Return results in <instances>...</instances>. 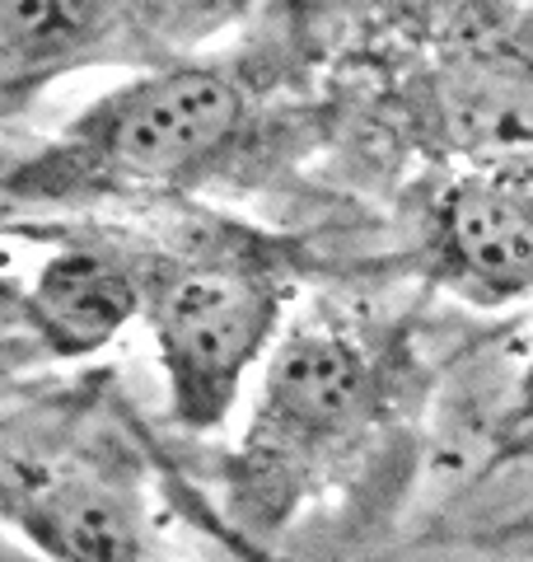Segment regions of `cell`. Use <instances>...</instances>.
I'll use <instances>...</instances> for the list:
<instances>
[{
  "label": "cell",
  "mask_w": 533,
  "mask_h": 562,
  "mask_svg": "<svg viewBox=\"0 0 533 562\" xmlns=\"http://www.w3.org/2000/svg\"><path fill=\"white\" fill-rule=\"evenodd\" d=\"M29 357H43V351L33 347V342L24 338V333H0V371H10V366L20 371V366H24Z\"/></svg>",
  "instance_id": "9"
},
{
  "label": "cell",
  "mask_w": 533,
  "mask_h": 562,
  "mask_svg": "<svg viewBox=\"0 0 533 562\" xmlns=\"http://www.w3.org/2000/svg\"><path fill=\"white\" fill-rule=\"evenodd\" d=\"M435 286L468 305H514L533 295V179L454 169L440 183L426 235Z\"/></svg>",
  "instance_id": "7"
},
{
  "label": "cell",
  "mask_w": 533,
  "mask_h": 562,
  "mask_svg": "<svg viewBox=\"0 0 533 562\" xmlns=\"http://www.w3.org/2000/svg\"><path fill=\"white\" fill-rule=\"evenodd\" d=\"M510 446H533V361H529V371L520 380V403H514V413H510Z\"/></svg>",
  "instance_id": "8"
},
{
  "label": "cell",
  "mask_w": 533,
  "mask_h": 562,
  "mask_svg": "<svg viewBox=\"0 0 533 562\" xmlns=\"http://www.w3.org/2000/svg\"><path fill=\"white\" fill-rule=\"evenodd\" d=\"M417 136L464 173L533 179V38L458 14L407 85Z\"/></svg>",
  "instance_id": "5"
},
{
  "label": "cell",
  "mask_w": 533,
  "mask_h": 562,
  "mask_svg": "<svg viewBox=\"0 0 533 562\" xmlns=\"http://www.w3.org/2000/svg\"><path fill=\"white\" fill-rule=\"evenodd\" d=\"M295 295L291 254L235 225H206L178 244H150L140 324L150 328L169 417L216 431L262 371Z\"/></svg>",
  "instance_id": "3"
},
{
  "label": "cell",
  "mask_w": 533,
  "mask_h": 562,
  "mask_svg": "<svg viewBox=\"0 0 533 562\" xmlns=\"http://www.w3.org/2000/svg\"><path fill=\"white\" fill-rule=\"evenodd\" d=\"M243 0H0V122L99 66H169Z\"/></svg>",
  "instance_id": "4"
},
{
  "label": "cell",
  "mask_w": 533,
  "mask_h": 562,
  "mask_svg": "<svg viewBox=\"0 0 533 562\" xmlns=\"http://www.w3.org/2000/svg\"><path fill=\"white\" fill-rule=\"evenodd\" d=\"M388 398L394 357L365 324L328 310L286 324L229 460V512L248 530L281 525L375 431Z\"/></svg>",
  "instance_id": "2"
},
{
  "label": "cell",
  "mask_w": 533,
  "mask_h": 562,
  "mask_svg": "<svg viewBox=\"0 0 533 562\" xmlns=\"http://www.w3.org/2000/svg\"><path fill=\"white\" fill-rule=\"evenodd\" d=\"M150 277V244L113 235L61 239L14 295L24 338L57 361L103 351L127 324L140 319Z\"/></svg>",
  "instance_id": "6"
},
{
  "label": "cell",
  "mask_w": 533,
  "mask_h": 562,
  "mask_svg": "<svg viewBox=\"0 0 533 562\" xmlns=\"http://www.w3.org/2000/svg\"><path fill=\"white\" fill-rule=\"evenodd\" d=\"M258 132V90L235 61L136 70L0 169V202L94 206L183 198L235 169Z\"/></svg>",
  "instance_id": "1"
}]
</instances>
